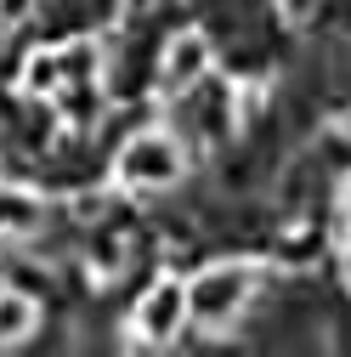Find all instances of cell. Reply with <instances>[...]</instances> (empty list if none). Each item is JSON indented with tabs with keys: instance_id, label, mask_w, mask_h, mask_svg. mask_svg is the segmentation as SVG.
<instances>
[{
	"instance_id": "cell-10",
	"label": "cell",
	"mask_w": 351,
	"mask_h": 357,
	"mask_svg": "<svg viewBox=\"0 0 351 357\" xmlns=\"http://www.w3.org/2000/svg\"><path fill=\"white\" fill-rule=\"evenodd\" d=\"M345 278H351V227H345Z\"/></svg>"
},
{
	"instance_id": "cell-7",
	"label": "cell",
	"mask_w": 351,
	"mask_h": 357,
	"mask_svg": "<svg viewBox=\"0 0 351 357\" xmlns=\"http://www.w3.org/2000/svg\"><path fill=\"white\" fill-rule=\"evenodd\" d=\"M57 63H63V85H74V79H97L102 52H97V40H68V46L57 52Z\"/></svg>"
},
{
	"instance_id": "cell-5",
	"label": "cell",
	"mask_w": 351,
	"mask_h": 357,
	"mask_svg": "<svg viewBox=\"0 0 351 357\" xmlns=\"http://www.w3.org/2000/svg\"><path fill=\"white\" fill-rule=\"evenodd\" d=\"M34 329H40V306H34V295L17 289V284H6V289H0V351L23 346Z\"/></svg>"
},
{
	"instance_id": "cell-6",
	"label": "cell",
	"mask_w": 351,
	"mask_h": 357,
	"mask_svg": "<svg viewBox=\"0 0 351 357\" xmlns=\"http://www.w3.org/2000/svg\"><path fill=\"white\" fill-rule=\"evenodd\" d=\"M40 227V204L23 188H0V233H34Z\"/></svg>"
},
{
	"instance_id": "cell-4",
	"label": "cell",
	"mask_w": 351,
	"mask_h": 357,
	"mask_svg": "<svg viewBox=\"0 0 351 357\" xmlns=\"http://www.w3.org/2000/svg\"><path fill=\"white\" fill-rule=\"evenodd\" d=\"M204 74H210V40L198 29L170 34L164 52H159V91L164 97H187L193 85H204Z\"/></svg>"
},
{
	"instance_id": "cell-2",
	"label": "cell",
	"mask_w": 351,
	"mask_h": 357,
	"mask_svg": "<svg viewBox=\"0 0 351 357\" xmlns=\"http://www.w3.org/2000/svg\"><path fill=\"white\" fill-rule=\"evenodd\" d=\"M182 170H187V153H182V142L170 130H136L114 159V176L125 188H142V193L182 182Z\"/></svg>"
},
{
	"instance_id": "cell-1",
	"label": "cell",
	"mask_w": 351,
	"mask_h": 357,
	"mask_svg": "<svg viewBox=\"0 0 351 357\" xmlns=\"http://www.w3.org/2000/svg\"><path fill=\"white\" fill-rule=\"evenodd\" d=\"M255 284H260V273H255L249 261H215V266H204V273L187 284L193 324H204V329H227L238 312L249 306Z\"/></svg>"
},
{
	"instance_id": "cell-8",
	"label": "cell",
	"mask_w": 351,
	"mask_h": 357,
	"mask_svg": "<svg viewBox=\"0 0 351 357\" xmlns=\"http://www.w3.org/2000/svg\"><path fill=\"white\" fill-rule=\"evenodd\" d=\"M23 85H29L34 97L57 91V85H63V63H57V52H34V57H29V74H23Z\"/></svg>"
},
{
	"instance_id": "cell-9",
	"label": "cell",
	"mask_w": 351,
	"mask_h": 357,
	"mask_svg": "<svg viewBox=\"0 0 351 357\" xmlns=\"http://www.w3.org/2000/svg\"><path fill=\"white\" fill-rule=\"evenodd\" d=\"M29 12H34V0H0V29L29 23Z\"/></svg>"
},
{
	"instance_id": "cell-3",
	"label": "cell",
	"mask_w": 351,
	"mask_h": 357,
	"mask_svg": "<svg viewBox=\"0 0 351 357\" xmlns=\"http://www.w3.org/2000/svg\"><path fill=\"white\" fill-rule=\"evenodd\" d=\"M193 318V306H187V284L182 278H153L148 295L136 301V318H130V329H136L142 346H164L182 335V324Z\"/></svg>"
}]
</instances>
